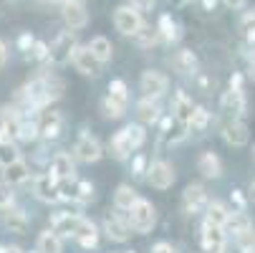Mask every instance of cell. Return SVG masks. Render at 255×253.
<instances>
[{"mask_svg": "<svg viewBox=\"0 0 255 253\" xmlns=\"http://www.w3.org/2000/svg\"><path fill=\"white\" fill-rule=\"evenodd\" d=\"M248 79L255 81V53L250 56V63H248Z\"/></svg>", "mask_w": 255, "mask_h": 253, "instance_id": "obj_54", "label": "cell"}, {"mask_svg": "<svg viewBox=\"0 0 255 253\" xmlns=\"http://www.w3.org/2000/svg\"><path fill=\"white\" fill-rule=\"evenodd\" d=\"M127 132H129V139H131V144H134V150H139L141 144L147 142V132H144V124H129Z\"/></svg>", "mask_w": 255, "mask_h": 253, "instance_id": "obj_40", "label": "cell"}, {"mask_svg": "<svg viewBox=\"0 0 255 253\" xmlns=\"http://www.w3.org/2000/svg\"><path fill=\"white\" fill-rule=\"evenodd\" d=\"M18 157H20V152H18L15 139H10L8 134L0 132V167H5V165L15 162Z\"/></svg>", "mask_w": 255, "mask_h": 253, "instance_id": "obj_33", "label": "cell"}, {"mask_svg": "<svg viewBox=\"0 0 255 253\" xmlns=\"http://www.w3.org/2000/svg\"><path fill=\"white\" fill-rule=\"evenodd\" d=\"M124 253H134V251H124Z\"/></svg>", "mask_w": 255, "mask_h": 253, "instance_id": "obj_61", "label": "cell"}, {"mask_svg": "<svg viewBox=\"0 0 255 253\" xmlns=\"http://www.w3.org/2000/svg\"><path fill=\"white\" fill-rule=\"evenodd\" d=\"M207 190H205V185H200V183H192V185H187L185 188V193H182V203H185V210L187 213H197V210H202L205 205H207Z\"/></svg>", "mask_w": 255, "mask_h": 253, "instance_id": "obj_19", "label": "cell"}, {"mask_svg": "<svg viewBox=\"0 0 255 253\" xmlns=\"http://www.w3.org/2000/svg\"><path fill=\"white\" fill-rule=\"evenodd\" d=\"M51 172H53L58 180H66V177H74L76 165H74V160H71L68 152H56L53 160H51Z\"/></svg>", "mask_w": 255, "mask_h": 253, "instance_id": "obj_26", "label": "cell"}, {"mask_svg": "<svg viewBox=\"0 0 255 253\" xmlns=\"http://www.w3.org/2000/svg\"><path fill=\"white\" fill-rule=\"evenodd\" d=\"M63 94V81L53 74H41V76H35L30 79L23 89H18L15 99L23 104V109L25 112H38V109H46V106L56 99H61Z\"/></svg>", "mask_w": 255, "mask_h": 253, "instance_id": "obj_1", "label": "cell"}, {"mask_svg": "<svg viewBox=\"0 0 255 253\" xmlns=\"http://www.w3.org/2000/svg\"><path fill=\"white\" fill-rule=\"evenodd\" d=\"M109 147H112V155H114L117 160H127V157H131V152H134V144H131V139H129L127 127L112 137V144H109Z\"/></svg>", "mask_w": 255, "mask_h": 253, "instance_id": "obj_27", "label": "cell"}, {"mask_svg": "<svg viewBox=\"0 0 255 253\" xmlns=\"http://www.w3.org/2000/svg\"><path fill=\"white\" fill-rule=\"evenodd\" d=\"M207 124H210V112L205 109V106H195V109H192V117H190V122H187V127L195 129V132H205Z\"/></svg>", "mask_w": 255, "mask_h": 253, "instance_id": "obj_38", "label": "cell"}, {"mask_svg": "<svg viewBox=\"0 0 255 253\" xmlns=\"http://www.w3.org/2000/svg\"><path fill=\"white\" fill-rule=\"evenodd\" d=\"M71 63H74L76 71H81L84 76H99L101 74V66H104V63H99V58L91 53L89 46H76Z\"/></svg>", "mask_w": 255, "mask_h": 253, "instance_id": "obj_16", "label": "cell"}, {"mask_svg": "<svg viewBox=\"0 0 255 253\" xmlns=\"http://www.w3.org/2000/svg\"><path fill=\"white\" fill-rule=\"evenodd\" d=\"M248 198L255 203V180H253V183H250V188H248Z\"/></svg>", "mask_w": 255, "mask_h": 253, "instance_id": "obj_56", "label": "cell"}, {"mask_svg": "<svg viewBox=\"0 0 255 253\" xmlns=\"http://www.w3.org/2000/svg\"><path fill=\"white\" fill-rule=\"evenodd\" d=\"M250 157H253V162H255V144H253V150H250Z\"/></svg>", "mask_w": 255, "mask_h": 253, "instance_id": "obj_60", "label": "cell"}, {"mask_svg": "<svg viewBox=\"0 0 255 253\" xmlns=\"http://www.w3.org/2000/svg\"><path fill=\"white\" fill-rule=\"evenodd\" d=\"M3 226H5L10 233L23 236V233H28L30 221H28L25 210H20V208H5V213H3Z\"/></svg>", "mask_w": 255, "mask_h": 253, "instance_id": "obj_20", "label": "cell"}, {"mask_svg": "<svg viewBox=\"0 0 255 253\" xmlns=\"http://www.w3.org/2000/svg\"><path fill=\"white\" fill-rule=\"evenodd\" d=\"M74 241L79 246H84V248H96V243H99V228H96V223H91L89 218H81V226H79Z\"/></svg>", "mask_w": 255, "mask_h": 253, "instance_id": "obj_25", "label": "cell"}, {"mask_svg": "<svg viewBox=\"0 0 255 253\" xmlns=\"http://www.w3.org/2000/svg\"><path fill=\"white\" fill-rule=\"evenodd\" d=\"M172 68L182 76H195L197 74V56L190 51V48H179L174 56H172Z\"/></svg>", "mask_w": 255, "mask_h": 253, "instance_id": "obj_22", "label": "cell"}, {"mask_svg": "<svg viewBox=\"0 0 255 253\" xmlns=\"http://www.w3.org/2000/svg\"><path fill=\"white\" fill-rule=\"evenodd\" d=\"M94 200V185L89 180H79V205H86Z\"/></svg>", "mask_w": 255, "mask_h": 253, "instance_id": "obj_43", "label": "cell"}, {"mask_svg": "<svg viewBox=\"0 0 255 253\" xmlns=\"http://www.w3.org/2000/svg\"><path fill=\"white\" fill-rule=\"evenodd\" d=\"M114 25L122 35H134L141 28V13L134 5H122L114 10Z\"/></svg>", "mask_w": 255, "mask_h": 253, "instance_id": "obj_12", "label": "cell"}, {"mask_svg": "<svg viewBox=\"0 0 255 253\" xmlns=\"http://www.w3.org/2000/svg\"><path fill=\"white\" fill-rule=\"evenodd\" d=\"M223 3H225V5L230 8V10H243L248 0H223Z\"/></svg>", "mask_w": 255, "mask_h": 253, "instance_id": "obj_52", "label": "cell"}, {"mask_svg": "<svg viewBox=\"0 0 255 253\" xmlns=\"http://www.w3.org/2000/svg\"><path fill=\"white\" fill-rule=\"evenodd\" d=\"M238 248H255V226H248L245 231H240L235 236Z\"/></svg>", "mask_w": 255, "mask_h": 253, "instance_id": "obj_41", "label": "cell"}, {"mask_svg": "<svg viewBox=\"0 0 255 253\" xmlns=\"http://www.w3.org/2000/svg\"><path fill=\"white\" fill-rule=\"evenodd\" d=\"M79 226H81V215H76V213L61 210V213L51 215V231H56L61 238H74Z\"/></svg>", "mask_w": 255, "mask_h": 253, "instance_id": "obj_15", "label": "cell"}, {"mask_svg": "<svg viewBox=\"0 0 255 253\" xmlns=\"http://www.w3.org/2000/svg\"><path fill=\"white\" fill-rule=\"evenodd\" d=\"M76 46H79V43H76L74 30H61L56 38H53V43L48 46V63H53V66H66V63H71Z\"/></svg>", "mask_w": 255, "mask_h": 253, "instance_id": "obj_4", "label": "cell"}, {"mask_svg": "<svg viewBox=\"0 0 255 253\" xmlns=\"http://www.w3.org/2000/svg\"><path fill=\"white\" fill-rule=\"evenodd\" d=\"M35 251L38 253H63V243H61V236L56 231H43L35 241Z\"/></svg>", "mask_w": 255, "mask_h": 253, "instance_id": "obj_29", "label": "cell"}, {"mask_svg": "<svg viewBox=\"0 0 255 253\" xmlns=\"http://www.w3.org/2000/svg\"><path fill=\"white\" fill-rule=\"evenodd\" d=\"M33 41H35V38H33L30 33H20V38H18V48L28 53V51H30V46H33Z\"/></svg>", "mask_w": 255, "mask_h": 253, "instance_id": "obj_48", "label": "cell"}, {"mask_svg": "<svg viewBox=\"0 0 255 253\" xmlns=\"http://www.w3.org/2000/svg\"><path fill=\"white\" fill-rule=\"evenodd\" d=\"M139 89L144 91V96L147 99H159L167 94L169 89V79L162 74V71L157 68H149V71H144L141 79H139Z\"/></svg>", "mask_w": 255, "mask_h": 253, "instance_id": "obj_8", "label": "cell"}, {"mask_svg": "<svg viewBox=\"0 0 255 253\" xmlns=\"http://www.w3.org/2000/svg\"><path fill=\"white\" fill-rule=\"evenodd\" d=\"M35 122H38V137H43L48 142L58 139L61 132H63V114L58 109H43Z\"/></svg>", "mask_w": 255, "mask_h": 253, "instance_id": "obj_11", "label": "cell"}, {"mask_svg": "<svg viewBox=\"0 0 255 253\" xmlns=\"http://www.w3.org/2000/svg\"><path fill=\"white\" fill-rule=\"evenodd\" d=\"M136 117H139V122H141V124H157V122L162 119L157 101H154V99H147V96H144V99H141V101L136 104Z\"/></svg>", "mask_w": 255, "mask_h": 253, "instance_id": "obj_28", "label": "cell"}, {"mask_svg": "<svg viewBox=\"0 0 255 253\" xmlns=\"http://www.w3.org/2000/svg\"><path fill=\"white\" fill-rule=\"evenodd\" d=\"M5 63H8V46H5L3 38H0V71L5 68Z\"/></svg>", "mask_w": 255, "mask_h": 253, "instance_id": "obj_50", "label": "cell"}, {"mask_svg": "<svg viewBox=\"0 0 255 253\" xmlns=\"http://www.w3.org/2000/svg\"><path fill=\"white\" fill-rule=\"evenodd\" d=\"M104 233L109 236V241H114V243H127L134 236L129 221L122 218V215H117V213H106L104 215Z\"/></svg>", "mask_w": 255, "mask_h": 253, "instance_id": "obj_9", "label": "cell"}, {"mask_svg": "<svg viewBox=\"0 0 255 253\" xmlns=\"http://www.w3.org/2000/svg\"><path fill=\"white\" fill-rule=\"evenodd\" d=\"M127 104H129V89L122 79H114L109 84V94L104 99V117L122 119L127 114Z\"/></svg>", "mask_w": 255, "mask_h": 253, "instance_id": "obj_3", "label": "cell"}, {"mask_svg": "<svg viewBox=\"0 0 255 253\" xmlns=\"http://www.w3.org/2000/svg\"><path fill=\"white\" fill-rule=\"evenodd\" d=\"M89 48H91V53L99 58V63H109V61H112V56H114V46H112V41L104 38V35H96V38H91Z\"/></svg>", "mask_w": 255, "mask_h": 253, "instance_id": "obj_34", "label": "cell"}, {"mask_svg": "<svg viewBox=\"0 0 255 253\" xmlns=\"http://www.w3.org/2000/svg\"><path fill=\"white\" fill-rule=\"evenodd\" d=\"M230 89L245 91V89H243V74H233V76H230Z\"/></svg>", "mask_w": 255, "mask_h": 253, "instance_id": "obj_51", "label": "cell"}, {"mask_svg": "<svg viewBox=\"0 0 255 253\" xmlns=\"http://www.w3.org/2000/svg\"><path fill=\"white\" fill-rule=\"evenodd\" d=\"M200 243L205 253H228V233L223 226H215L210 221L202 223V233H200Z\"/></svg>", "mask_w": 255, "mask_h": 253, "instance_id": "obj_6", "label": "cell"}, {"mask_svg": "<svg viewBox=\"0 0 255 253\" xmlns=\"http://www.w3.org/2000/svg\"><path fill=\"white\" fill-rule=\"evenodd\" d=\"M169 3H172V5H185L187 0H169Z\"/></svg>", "mask_w": 255, "mask_h": 253, "instance_id": "obj_58", "label": "cell"}, {"mask_svg": "<svg viewBox=\"0 0 255 253\" xmlns=\"http://www.w3.org/2000/svg\"><path fill=\"white\" fill-rule=\"evenodd\" d=\"M215 3H217V0H202V8L205 10H215Z\"/></svg>", "mask_w": 255, "mask_h": 253, "instance_id": "obj_55", "label": "cell"}, {"mask_svg": "<svg viewBox=\"0 0 255 253\" xmlns=\"http://www.w3.org/2000/svg\"><path fill=\"white\" fill-rule=\"evenodd\" d=\"M220 112L225 119H245L248 114V101H245V91L238 89H228L220 99Z\"/></svg>", "mask_w": 255, "mask_h": 253, "instance_id": "obj_7", "label": "cell"}, {"mask_svg": "<svg viewBox=\"0 0 255 253\" xmlns=\"http://www.w3.org/2000/svg\"><path fill=\"white\" fill-rule=\"evenodd\" d=\"M149 253H179V251H177L172 243H167V241H159V243H154V246H152V251H149Z\"/></svg>", "mask_w": 255, "mask_h": 253, "instance_id": "obj_47", "label": "cell"}, {"mask_svg": "<svg viewBox=\"0 0 255 253\" xmlns=\"http://www.w3.org/2000/svg\"><path fill=\"white\" fill-rule=\"evenodd\" d=\"M3 253H23V251L15 248V246H10V248H3Z\"/></svg>", "mask_w": 255, "mask_h": 253, "instance_id": "obj_57", "label": "cell"}, {"mask_svg": "<svg viewBox=\"0 0 255 253\" xmlns=\"http://www.w3.org/2000/svg\"><path fill=\"white\" fill-rule=\"evenodd\" d=\"M177 180V172H174V165L167 162V160H154L149 162L147 167V183L157 190H169Z\"/></svg>", "mask_w": 255, "mask_h": 253, "instance_id": "obj_5", "label": "cell"}, {"mask_svg": "<svg viewBox=\"0 0 255 253\" xmlns=\"http://www.w3.org/2000/svg\"><path fill=\"white\" fill-rule=\"evenodd\" d=\"M192 109H195L192 99H190L185 91H177V94H174V101H172V112H174V117H177L179 122H190Z\"/></svg>", "mask_w": 255, "mask_h": 253, "instance_id": "obj_31", "label": "cell"}, {"mask_svg": "<svg viewBox=\"0 0 255 253\" xmlns=\"http://www.w3.org/2000/svg\"><path fill=\"white\" fill-rule=\"evenodd\" d=\"M28 53H30L33 61H43V63L48 61V46H46L43 41H33V46H30Z\"/></svg>", "mask_w": 255, "mask_h": 253, "instance_id": "obj_44", "label": "cell"}, {"mask_svg": "<svg viewBox=\"0 0 255 253\" xmlns=\"http://www.w3.org/2000/svg\"><path fill=\"white\" fill-rule=\"evenodd\" d=\"M248 226H253V221H250V215L245 213V210H230V215H228V221H225V233H233V236H238L240 231H245Z\"/></svg>", "mask_w": 255, "mask_h": 253, "instance_id": "obj_32", "label": "cell"}, {"mask_svg": "<svg viewBox=\"0 0 255 253\" xmlns=\"http://www.w3.org/2000/svg\"><path fill=\"white\" fill-rule=\"evenodd\" d=\"M233 200H235L238 210H245V195H243L240 190H235V193H233Z\"/></svg>", "mask_w": 255, "mask_h": 253, "instance_id": "obj_53", "label": "cell"}, {"mask_svg": "<svg viewBox=\"0 0 255 253\" xmlns=\"http://www.w3.org/2000/svg\"><path fill=\"white\" fill-rule=\"evenodd\" d=\"M157 33H159V38L164 41V43H172V41H177V23L172 20V15L169 13H162L159 15V20H157Z\"/></svg>", "mask_w": 255, "mask_h": 253, "instance_id": "obj_36", "label": "cell"}, {"mask_svg": "<svg viewBox=\"0 0 255 253\" xmlns=\"http://www.w3.org/2000/svg\"><path fill=\"white\" fill-rule=\"evenodd\" d=\"M147 167H149V160H147V155H144V152L134 155V160H131V172H134L136 177H141L144 172H147Z\"/></svg>", "mask_w": 255, "mask_h": 253, "instance_id": "obj_45", "label": "cell"}, {"mask_svg": "<svg viewBox=\"0 0 255 253\" xmlns=\"http://www.w3.org/2000/svg\"><path fill=\"white\" fill-rule=\"evenodd\" d=\"M228 215H230V208L223 200H207V205H205V221H210L215 226H225Z\"/></svg>", "mask_w": 255, "mask_h": 253, "instance_id": "obj_30", "label": "cell"}, {"mask_svg": "<svg viewBox=\"0 0 255 253\" xmlns=\"http://www.w3.org/2000/svg\"><path fill=\"white\" fill-rule=\"evenodd\" d=\"M134 41H136V46H141V48H152V46H157L162 38H159L157 28H152V25H144V23H141V28L134 33Z\"/></svg>", "mask_w": 255, "mask_h": 253, "instance_id": "obj_37", "label": "cell"}, {"mask_svg": "<svg viewBox=\"0 0 255 253\" xmlns=\"http://www.w3.org/2000/svg\"><path fill=\"white\" fill-rule=\"evenodd\" d=\"M240 253H255V248H240Z\"/></svg>", "mask_w": 255, "mask_h": 253, "instance_id": "obj_59", "label": "cell"}, {"mask_svg": "<svg viewBox=\"0 0 255 253\" xmlns=\"http://www.w3.org/2000/svg\"><path fill=\"white\" fill-rule=\"evenodd\" d=\"M240 28H243L245 33H255V8L240 20Z\"/></svg>", "mask_w": 255, "mask_h": 253, "instance_id": "obj_46", "label": "cell"}, {"mask_svg": "<svg viewBox=\"0 0 255 253\" xmlns=\"http://www.w3.org/2000/svg\"><path fill=\"white\" fill-rule=\"evenodd\" d=\"M20 122H23V117H20V109H18V106H3V109H0V132L8 134L10 139L18 137Z\"/></svg>", "mask_w": 255, "mask_h": 253, "instance_id": "obj_21", "label": "cell"}, {"mask_svg": "<svg viewBox=\"0 0 255 253\" xmlns=\"http://www.w3.org/2000/svg\"><path fill=\"white\" fill-rule=\"evenodd\" d=\"M131 5H134L139 13H144V10H152V8H154V0H131Z\"/></svg>", "mask_w": 255, "mask_h": 253, "instance_id": "obj_49", "label": "cell"}, {"mask_svg": "<svg viewBox=\"0 0 255 253\" xmlns=\"http://www.w3.org/2000/svg\"><path fill=\"white\" fill-rule=\"evenodd\" d=\"M127 221L131 226L134 233H152V228L157 226V208L149 200H136L129 210H127Z\"/></svg>", "mask_w": 255, "mask_h": 253, "instance_id": "obj_2", "label": "cell"}, {"mask_svg": "<svg viewBox=\"0 0 255 253\" xmlns=\"http://www.w3.org/2000/svg\"><path fill=\"white\" fill-rule=\"evenodd\" d=\"M197 170H200V175L207 177V180L223 177V162H220V157H217L212 150H207V152H202V155L197 157Z\"/></svg>", "mask_w": 255, "mask_h": 253, "instance_id": "obj_23", "label": "cell"}, {"mask_svg": "<svg viewBox=\"0 0 255 253\" xmlns=\"http://www.w3.org/2000/svg\"><path fill=\"white\" fill-rule=\"evenodd\" d=\"M15 203V193H13V185L8 183H0V210H5V208H13Z\"/></svg>", "mask_w": 255, "mask_h": 253, "instance_id": "obj_42", "label": "cell"}, {"mask_svg": "<svg viewBox=\"0 0 255 253\" xmlns=\"http://www.w3.org/2000/svg\"><path fill=\"white\" fill-rule=\"evenodd\" d=\"M63 23L68 30H81L89 23V10L81 0H63Z\"/></svg>", "mask_w": 255, "mask_h": 253, "instance_id": "obj_13", "label": "cell"}, {"mask_svg": "<svg viewBox=\"0 0 255 253\" xmlns=\"http://www.w3.org/2000/svg\"><path fill=\"white\" fill-rule=\"evenodd\" d=\"M28 175H30L28 162H23L18 157L15 162H10V165L3 167V183H8V185H23V183H28Z\"/></svg>", "mask_w": 255, "mask_h": 253, "instance_id": "obj_24", "label": "cell"}, {"mask_svg": "<svg viewBox=\"0 0 255 253\" xmlns=\"http://www.w3.org/2000/svg\"><path fill=\"white\" fill-rule=\"evenodd\" d=\"M35 137H38V122H28V119H23L15 139H20V142H33Z\"/></svg>", "mask_w": 255, "mask_h": 253, "instance_id": "obj_39", "label": "cell"}, {"mask_svg": "<svg viewBox=\"0 0 255 253\" xmlns=\"http://www.w3.org/2000/svg\"><path fill=\"white\" fill-rule=\"evenodd\" d=\"M223 139L230 144V147H245L248 139H250V132H248L245 119H225V124H223Z\"/></svg>", "mask_w": 255, "mask_h": 253, "instance_id": "obj_17", "label": "cell"}, {"mask_svg": "<svg viewBox=\"0 0 255 253\" xmlns=\"http://www.w3.org/2000/svg\"><path fill=\"white\" fill-rule=\"evenodd\" d=\"M33 193H35V198L43 200V203H58L61 200L58 198V177L51 170L38 175L33 180Z\"/></svg>", "mask_w": 255, "mask_h": 253, "instance_id": "obj_14", "label": "cell"}, {"mask_svg": "<svg viewBox=\"0 0 255 253\" xmlns=\"http://www.w3.org/2000/svg\"><path fill=\"white\" fill-rule=\"evenodd\" d=\"M136 200H139V195H136V190H134L131 185H119L117 193H114V208H117V210H124V213H127Z\"/></svg>", "mask_w": 255, "mask_h": 253, "instance_id": "obj_35", "label": "cell"}, {"mask_svg": "<svg viewBox=\"0 0 255 253\" xmlns=\"http://www.w3.org/2000/svg\"><path fill=\"white\" fill-rule=\"evenodd\" d=\"M74 155H76L81 162L91 165V162H99V160H101L104 150H101V144H99V139H96L94 134L81 132L79 139H76V144H74Z\"/></svg>", "mask_w": 255, "mask_h": 253, "instance_id": "obj_10", "label": "cell"}, {"mask_svg": "<svg viewBox=\"0 0 255 253\" xmlns=\"http://www.w3.org/2000/svg\"><path fill=\"white\" fill-rule=\"evenodd\" d=\"M187 122H179L174 114L172 117H164L162 119V127H159V137H162V144H177L187 137Z\"/></svg>", "mask_w": 255, "mask_h": 253, "instance_id": "obj_18", "label": "cell"}]
</instances>
